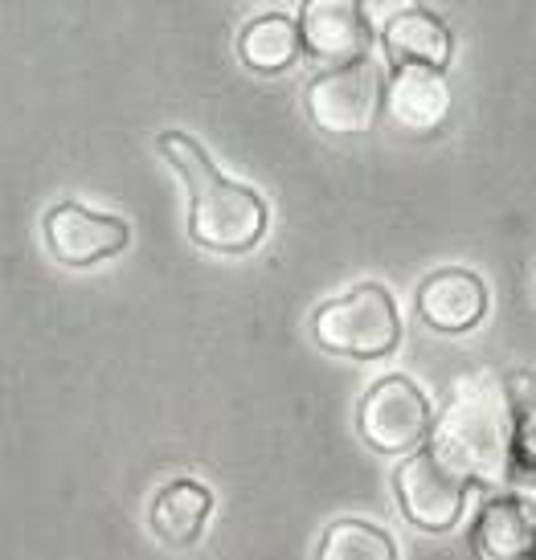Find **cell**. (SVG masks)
I'll list each match as a JSON object with an SVG mask.
<instances>
[{"label": "cell", "instance_id": "obj_14", "mask_svg": "<svg viewBox=\"0 0 536 560\" xmlns=\"http://www.w3.org/2000/svg\"><path fill=\"white\" fill-rule=\"evenodd\" d=\"M475 548H479L483 560H524L536 548V524L516 503L500 499V503L483 508V515H479Z\"/></svg>", "mask_w": 536, "mask_h": 560}, {"label": "cell", "instance_id": "obj_10", "mask_svg": "<svg viewBox=\"0 0 536 560\" xmlns=\"http://www.w3.org/2000/svg\"><path fill=\"white\" fill-rule=\"evenodd\" d=\"M381 107L389 110V119L401 131L427 136V131L446 124V115H451V86L439 70L401 66V70H394V79L385 82V103Z\"/></svg>", "mask_w": 536, "mask_h": 560}, {"label": "cell", "instance_id": "obj_6", "mask_svg": "<svg viewBox=\"0 0 536 560\" xmlns=\"http://www.w3.org/2000/svg\"><path fill=\"white\" fill-rule=\"evenodd\" d=\"M434 425L430 397L410 376H381L361 401V438L381 454H410Z\"/></svg>", "mask_w": 536, "mask_h": 560}, {"label": "cell", "instance_id": "obj_9", "mask_svg": "<svg viewBox=\"0 0 536 560\" xmlns=\"http://www.w3.org/2000/svg\"><path fill=\"white\" fill-rule=\"evenodd\" d=\"M488 312V287L471 270H434L430 279H422L418 287V315L427 319L434 331H471Z\"/></svg>", "mask_w": 536, "mask_h": 560}, {"label": "cell", "instance_id": "obj_12", "mask_svg": "<svg viewBox=\"0 0 536 560\" xmlns=\"http://www.w3.org/2000/svg\"><path fill=\"white\" fill-rule=\"evenodd\" d=\"M209 512H213V491L197 479H173L164 482L152 499V512H148V524L156 532L164 545L173 548H189L201 540V532L209 524Z\"/></svg>", "mask_w": 536, "mask_h": 560}, {"label": "cell", "instance_id": "obj_1", "mask_svg": "<svg viewBox=\"0 0 536 560\" xmlns=\"http://www.w3.org/2000/svg\"><path fill=\"white\" fill-rule=\"evenodd\" d=\"M160 152L189 188V237L197 246L218 254L258 246V237L267 234V201L250 185L221 176L206 148L185 131H164Z\"/></svg>", "mask_w": 536, "mask_h": 560}, {"label": "cell", "instance_id": "obj_8", "mask_svg": "<svg viewBox=\"0 0 536 560\" xmlns=\"http://www.w3.org/2000/svg\"><path fill=\"white\" fill-rule=\"evenodd\" d=\"M300 42L312 58L324 62H361L369 58L373 30L364 4L357 0H307L300 9Z\"/></svg>", "mask_w": 536, "mask_h": 560}, {"label": "cell", "instance_id": "obj_15", "mask_svg": "<svg viewBox=\"0 0 536 560\" xmlns=\"http://www.w3.org/2000/svg\"><path fill=\"white\" fill-rule=\"evenodd\" d=\"M316 560H397V545L373 520H336L319 540Z\"/></svg>", "mask_w": 536, "mask_h": 560}, {"label": "cell", "instance_id": "obj_5", "mask_svg": "<svg viewBox=\"0 0 536 560\" xmlns=\"http://www.w3.org/2000/svg\"><path fill=\"white\" fill-rule=\"evenodd\" d=\"M394 482H397V503H401L406 520L418 524L422 532H451L463 520L471 479L446 454L434 451V446L410 454L397 467Z\"/></svg>", "mask_w": 536, "mask_h": 560}, {"label": "cell", "instance_id": "obj_13", "mask_svg": "<svg viewBox=\"0 0 536 560\" xmlns=\"http://www.w3.org/2000/svg\"><path fill=\"white\" fill-rule=\"evenodd\" d=\"M237 54L258 74H283V70H291V66L300 62L303 54L300 25L279 13L254 16L250 25L242 30V37H237Z\"/></svg>", "mask_w": 536, "mask_h": 560}, {"label": "cell", "instance_id": "obj_3", "mask_svg": "<svg viewBox=\"0 0 536 560\" xmlns=\"http://www.w3.org/2000/svg\"><path fill=\"white\" fill-rule=\"evenodd\" d=\"M434 451L446 454L467 479L496 475L508 454V405L496 389H463L439 425Z\"/></svg>", "mask_w": 536, "mask_h": 560}, {"label": "cell", "instance_id": "obj_7", "mask_svg": "<svg viewBox=\"0 0 536 560\" xmlns=\"http://www.w3.org/2000/svg\"><path fill=\"white\" fill-rule=\"evenodd\" d=\"M42 230H46V246L49 254L58 258L62 266H95L110 254H119L127 246V230L124 218H110V213H95V209H86L79 201H62L54 205L42 221Z\"/></svg>", "mask_w": 536, "mask_h": 560}, {"label": "cell", "instance_id": "obj_4", "mask_svg": "<svg viewBox=\"0 0 536 560\" xmlns=\"http://www.w3.org/2000/svg\"><path fill=\"white\" fill-rule=\"evenodd\" d=\"M385 103V74L373 58L331 66L307 86V115L328 136H364L373 131Z\"/></svg>", "mask_w": 536, "mask_h": 560}, {"label": "cell", "instance_id": "obj_2", "mask_svg": "<svg viewBox=\"0 0 536 560\" xmlns=\"http://www.w3.org/2000/svg\"><path fill=\"white\" fill-rule=\"evenodd\" d=\"M312 336L319 348L340 352L352 360L394 357L401 343V319H397L394 295L381 282H361L348 295L328 299L312 319Z\"/></svg>", "mask_w": 536, "mask_h": 560}, {"label": "cell", "instance_id": "obj_11", "mask_svg": "<svg viewBox=\"0 0 536 560\" xmlns=\"http://www.w3.org/2000/svg\"><path fill=\"white\" fill-rule=\"evenodd\" d=\"M385 54H389V62L401 70V66H427V70H446L451 62V30H446V21L439 13H430V9H401V13L389 16V25H385Z\"/></svg>", "mask_w": 536, "mask_h": 560}]
</instances>
